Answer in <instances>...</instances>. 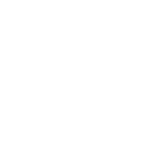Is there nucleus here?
<instances>
[]
</instances>
